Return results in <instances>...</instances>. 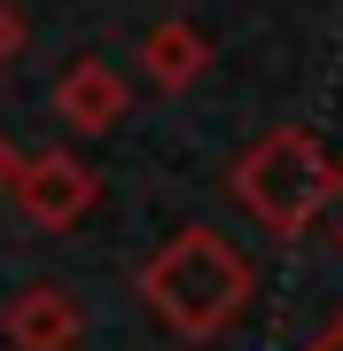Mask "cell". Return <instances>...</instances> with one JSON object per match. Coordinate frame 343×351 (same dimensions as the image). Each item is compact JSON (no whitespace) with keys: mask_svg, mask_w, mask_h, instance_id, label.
I'll list each match as a JSON object with an SVG mask.
<instances>
[{"mask_svg":"<svg viewBox=\"0 0 343 351\" xmlns=\"http://www.w3.org/2000/svg\"><path fill=\"white\" fill-rule=\"evenodd\" d=\"M305 351H343V320H328V328H320V336H312Z\"/></svg>","mask_w":343,"mask_h":351,"instance_id":"9","label":"cell"},{"mask_svg":"<svg viewBox=\"0 0 343 351\" xmlns=\"http://www.w3.org/2000/svg\"><path fill=\"white\" fill-rule=\"evenodd\" d=\"M133 55H140V78H149L156 94H188L195 78L211 71V39H203V24H188V16H164V24H149Z\"/></svg>","mask_w":343,"mask_h":351,"instance_id":"6","label":"cell"},{"mask_svg":"<svg viewBox=\"0 0 343 351\" xmlns=\"http://www.w3.org/2000/svg\"><path fill=\"white\" fill-rule=\"evenodd\" d=\"M125 110H133V86H125V71L102 63V55H78V63L55 78V117H63L71 133H117L125 125Z\"/></svg>","mask_w":343,"mask_h":351,"instance_id":"5","label":"cell"},{"mask_svg":"<svg viewBox=\"0 0 343 351\" xmlns=\"http://www.w3.org/2000/svg\"><path fill=\"white\" fill-rule=\"evenodd\" d=\"M0 343L8 351H78L86 343V304L63 281H24L0 304Z\"/></svg>","mask_w":343,"mask_h":351,"instance_id":"4","label":"cell"},{"mask_svg":"<svg viewBox=\"0 0 343 351\" xmlns=\"http://www.w3.org/2000/svg\"><path fill=\"white\" fill-rule=\"evenodd\" d=\"M94 203H102V172H94L86 156H71V149H39V156H24V180H16V211H24L31 226L63 234V226H78Z\"/></svg>","mask_w":343,"mask_h":351,"instance_id":"3","label":"cell"},{"mask_svg":"<svg viewBox=\"0 0 343 351\" xmlns=\"http://www.w3.org/2000/svg\"><path fill=\"white\" fill-rule=\"evenodd\" d=\"M16 180H24V156H16V141L0 133V195H16Z\"/></svg>","mask_w":343,"mask_h":351,"instance_id":"8","label":"cell"},{"mask_svg":"<svg viewBox=\"0 0 343 351\" xmlns=\"http://www.w3.org/2000/svg\"><path fill=\"white\" fill-rule=\"evenodd\" d=\"M250 289H257L250 258H242L218 226H179V234L156 242V258L140 265V304H149L172 336H188V343L227 336L242 320V304H250Z\"/></svg>","mask_w":343,"mask_h":351,"instance_id":"1","label":"cell"},{"mask_svg":"<svg viewBox=\"0 0 343 351\" xmlns=\"http://www.w3.org/2000/svg\"><path fill=\"white\" fill-rule=\"evenodd\" d=\"M24 47H31V16L16 8V0H0V71H8Z\"/></svg>","mask_w":343,"mask_h":351,"instance_id":"7","label":"cell"},{"mask_svg":"<svg viewBox=\"0 0 343 351\" xmlns=\"http://www.w3.org/2000/svg\"><path fill=\"white\" fill-rule=\"evenodd\" d=\"M227 188H234V203L266 226L273 242H305L312 226L335 211L343 164H335V149L312 125H273V133H257L250 149L234 156Z\"/></svg>","mask_w":343,"mask_h":351,"instance_id":"2","label":"cell"}]
</instances>
